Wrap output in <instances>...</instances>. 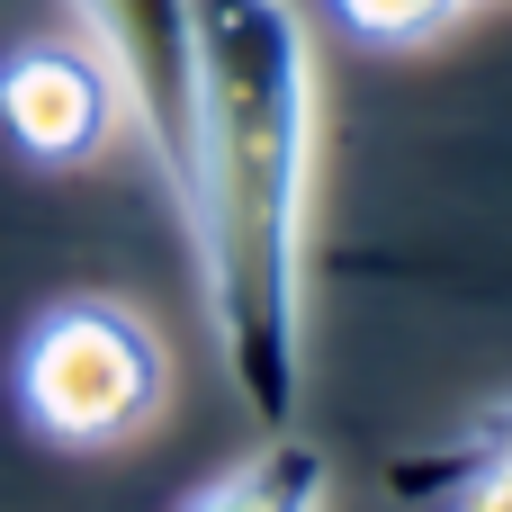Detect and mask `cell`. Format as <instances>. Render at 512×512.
<instances>
[{"instance_id": "obj_7", "label": "cell", "mask_w": 512, "mask_h": 512, "mask_svg": "<svg viewBox=\"0 0 512 512\" xmlns=\"http://www.w3.org/2000/svg\"><path fill=\"white\" fill-rule=\"evenodd\" d=\"M360 45H432L468 0H324Z\"/></svg>"}, {"instance_id": "obj_1", "label": "cell", "mask_w": 512, "mask_h": 512, "mask_svg": "<svg viewBox=\"0 0 512 512\" xmlns=\"http://www.w3.org/2000/svg\"><path fill=\"white\" fill-rule=\"evenodd\" d=\"M306 171L315 54L288 0H189L180 216L207 261L225 378L261 432H297L306 387Z\"/></svg>"}, {"instance_id": "obj_2", "label": "cell", "mask_w": 512, "mask_h": 512, "mask_svg": "<svg viewBox=\"0 0 512 512\" xmlns=\"http://www.w3.org/2000/svg\"><path fill=\"white\" fill-rule=\"evenodd\" d=\"M18 414L54 450H126L162 414V342L108 297L45 306L18 342Z\"/></svg>"}, {"instance_id": "obj_6", "label": "cell", "mask_w": 512, "mask_h": 512, "mask_svg": "<svg viewBox=\"0 0 512 512\" xmlns=\"http://www.w3.org/2000/svg\"><path fill=\"white\" fill-rule=\"evenodd\" d=\"M486 459H512V405H495V414H477L459 441H441V450H414V459H396V495L405 504H423V495H459Z\"/></svg>"}, {"instance_id": "obj_8", "label": "cell", "mask_w": 512, "mask_h": 512, "mask_svg": "<svg viewBox=\"0 0 512 512\" xmlns=\"http://www.w3.org/2000/svg\"><path fill=\"white\" fill-rule=\"evenodd\" d=\"M459 512H512V459H486V468L459 486Z\"/></svg>"}, {"instance_id": "obj_4", "label": "cell", "mask_w": 512, "mask_h": 512, "mask_svg": "<svg viewBox=\"0 0 512 512\" xmlns=\"http://www.w3.org/2000/svg\"><path fill=\"white\" fill-rule=\"evenodd\" d=\"M90 45L108 54L126 117L144 126L171 198H180V153H189V0H81Z\"/></svg>"}, {"instance_id": "obj_5", "label": "cell", "mask_w": 512, "mask_h": 512, "mask_svg": "<svg viewBox=\"0 0 512 512\" xmlns=\"http://www.w3.org/2000/svg\"><path fill=\"white\" fill-rule=\"evenodd\" d=\"M324 486H333L324 450L297 441V432H270V450H261L252 468L216 477L189 512H324Z\"/></svg>"}, {"instance_id": "obj_3", "label": "cell", "mask_w": 512, "mask_h": 512, "mask_svg": "<svg viewBox=\"0 0 512 512\" xmlns=\"http://www.w3.org/2000/svg\"><path fill=\"white\" fill-rule=\"evenodd\" d=\"M126 117V90L99 45H18L0 63V126L27 162H90L108 126Z\"/></svg>"}]
</instances>
